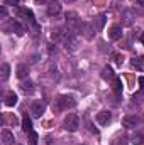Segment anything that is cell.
<instances>
[{
  "label": "cell",
  "mask_w": 144,
  "mask_h": 145,
  "mask_svg": "<svg viewBox=\"0 0 144 145\" xmlns=\"http://www.w3.org/2000/svg\"><path fill=\"white\" fill-rule=\"evenodd\" d=\"M65 2H75V0H65Z\"/></svg>",
  "instance_id": "30"
},
{
  "label": "cell",
  "mask_w": 144,
  "mask_h": 145,
  "mask_svg": "<svg viewBox=\"0 0 144 145\" xmlns=\"http://www.w3.org/2000/svg\"><path fill=\"white\" fill-rule=\"evenodd\" d=\"M63 127H65V130H68V132H76L78 127H80V118H78V115H76V113H68V115L65 116V120H63Z\"/></svg>",
  "instance_id": "2"
},
{
  "label": "cell",
  "mask_w": 144,
  "mask_h": 145,
  "mask_svg": "<svg viewBox=\"0 0 144 145\" xmlns=\"http://www.w3.org/2000/svg\"><path fill=\"white\" fill-rule=\"evenodd\" d=\"M0 17H2V19H5V17H7V8H5V7H2V8H0Z\"/></svg>",
  "instance_id": "23"
},
{
  "label": "cell",
  "mask_w": 144,
  "mask_h": 145,
  "mask_svg": "<svg viewBox=\"0 0 144 145\" xmlns=\"http://www.w3.org/2000/svg\"><path fill=\"white\" fill-rule=\"evenodd\" d=\"M122 125H124L126 128L136 127V116H124V118H122Z\"/></svg>",
  "instance_id": "16"
},
{
  "label": "cell",
  "mask_w": 144,
  "mask_h": 145,
  "mask_svg": "<svg viewBox=\"0 0 144 145\" xmlns=\"http://www.w3.org/2000/svg\"><path fill=\"white\" fill-rule=\"evenodd\" d=\"M46 140H48V145H53V138H51V137H48Z\"/></svg>",
  "instance_id": "27"
},
{
  "label": "cell",
  "mask_w": 144,
  "mask_h": 145,
  "mask_svg": "<svg viewBox=\"0 0 144 145\" xmlns=\"http://www.w3.org/2000/svg\"><path fill=\"white\" fill-rule=\"evenodd\" d=\"M10 27H12V31H14L17 36H24V34H26V29H24L17 20H12V22H10Z\"/></svg>",
  "instance_id": "12"
},
{
  "label": "cell",
  "mask_w": 144,
  "mask_h": 145,
  "mask_svg": "<svg viewBox=\"0 0 144 145\" xmlns=\"http://www.w3.org/2000/svg\"><path fill=\"white\" fill-rule=\"evenodd\" d=\"M66 24H68V29H75V27H80V20H78V15L75 12H68L66 14Z\"/></svg>",
  "instance_id": "3"
},
{
  "label": "cell",
  "mask_w": 144,
  "mask_h": 145,
  "mask_svg": "<svg viewBox=\"0 0 144 145\" xmlns=\"http://www.w3.org/2000/svg\"><path fill=\"white\" fill-rule=\"evenodd\" d=\"M110 118H112V115H110V111L107 110H104V111H100V113H97V123L98 125H107L108 121H110Z\"/></svg>",
  "instance_id": "5"
},
{
  "label": "cell",
  "mask_w": 144,
  "mask_h": 145,
  "mask_svg": "<svg viewBox=\"0 0 144 145\" xmlns=\"http://www.w3.org/2000/svg\"><path fill=\"white\" fill-rule=\"evenodd\" d=\"M114 91H115L117 95L122 93V81H120L119 78H114Z\"/></svg>",
  "instance_id": "18"
},
{
  "label": "cell",
  "mask_w": 144,
  "mask_h": 145,
  "mask_svg": "<svg viewBox=\"0 0 144 145\" xmlns=\"http://www.w3.org/2000/svg\"><path fill=\"white\" fill-rule=\"evenodd\" d=\"M102 78H104V79H114V71H112L110 68H105V69L102 71Z\"/></svg>",
  "instance_id": "21"
},
{
  "label": "cell",
  "mask_w": 144,
  "mask_h": 145,
  "mask_svg": "<svg viewBox=\"0 0 144 145\" xmlns=\"http://www.w3.org/2000/svg\"><path fill=\"white\" fill-rule=\"evenodd\" d=\"M115 63H117V64H122V57H120V56H115Z\"/></svg>",
  "instance_id": "25"
},
{
  "label": "cell",
  "mask_w": 144,
  "mask_h": 145,
  "mask_svg": "<svg viewBox=\"0 0 144 145\" xmlns=\"http://www.w3.org/2000/svg\"><path fill=\"white\" fill-rule=\"evenodd\" d=\"M2 144L3 145H14V133L10 130H2Z\"/></svg>",
  "instance_id": "9"
},
{
  "label": "cell",
  "mask_w": 144,
  "mask_h": 145,
  "mask_svg": "<svg viewBox=\"0 0 144 145\" xmlns=\"http://www.w3.org/2000/svg\"><path fill=\"white\" fill-rule=\"evenodd\" d=\"M19 15L24 17L26 20H29L31 24H36V20H34V14H32L29 8H19Z\"/></svg>",
  "instance_id": "11"
},
{
  "label": "cell",
  "mask_w": 144,
  "mask_h": 145,
  "mask_svg": "<svg viewBox=\"0 0 144 145\" xmlns=\"http://www.w3.org/2000/svg\"><path fill=\"white\" fill-rule=\"evenodd\" d=\"M75 105H76V101L73 100L71 96H66V95H63V96H58V98L53 101V110L58 113V111H63V110L73 108Z\"/></svg>",
  "instance_id": "1"
},
{
  "label": "cell",
  "mask_w": 144,
  "mask_h": 145,
  "mask_svg": "<svg viewBox=\"0 0 144 145\" xmlns=\"http://www.w3.org/2000/svg\"><path fill=\"white\" fill-rule=\"evenodd\" d=\"M0 71H2V81H7L9 79V74H10V66L9 64H2Z\"/></svg>",
  "instance_id": "17"
},
{
  "label": "cell",
  "mask_w": 144,
  "mask_h": 145,
  "mask_svg": "<svg viewBox=\"0 0 144 145\" xmlns=\"http://www.w3.org/2000/svg\"><path fill=\"white\" fill-rule=\"evenodd\" d=\"M105 22H107V17H105V15H98V17H97V29L102 31L104 25H105Z\"/></svg>",
  "instance_id": "19"
},
{
  "label": "cell",
  "mask_w": 144,
  "mask_h": 145,
  "mask_svg": "<svg viewBox=\"0 0 144 145\" xmlns=\"http://www.w3.org/2000/svg\"><path fill=\"white\" fill-rule=\"evenodd\" d=\"M120 37H122V27H120V25H112V27L108 29V39L117 40V39H120Z\"/></svg>",
  "instance_id": "8"
},
{
  "label": "cell",
  "mask_w": 144,
  "mask_h": 145,
  "mask_svg": "<svg viewBox=\"0 0 144 145\" xmlns=\"http://www.w3.org/2000/svg\"><path fill=\"white\" fill-rule=\"evenodd\" d=\"M139 39H141V42H143V44H144V32H143V34H141V37H139Z\"/></svg>",
  "instance_id": "29"
},
{
  "label": "cell",
  "mask_w": 144,
  "mask_h": 145,
  "mask_svg": "<svg viewBox=\"0 0 144 145\" xmlns=\"http://www.w3.org/2000/svg\"><path fill=\"white\" fill-rule=\"evenodd\" d=\"M61 12V3L58 2V0H53V2H49V5H48V15H58Z\"/></svg>",
  "instance_id": "4"
},
{
  "label": "cell",
  "mask_w": 144,
  "mask_h": 145,
  "mask_svg": "<svg viewBox=\"0 0 144 145\" xmlns=\"http://www.w3.org/2000/svg\"><path fill=\"white\" fill-rule=\"evenodd\" d=\"M36 3H44V2H48V0H34Z\"/></svg>",
  "instance_id": "28"
},
{
  "label": "cell",
  "mask_w": 144,
  "mask_h": 145,
  "mask_svg": "<svg viewBox=\"0 0 144 145\" xmlns=\"http://www.w3.org/2000/svg\"><path fill=\"white\" fill-rule=\"evenodd\" d=\"M44 110H46V105H44L42 101H34V103L31 105V111H32L34 116H41V115L44 113Z\"/></svg>",
  "instance_id": "7"
},
{
  "label": "cell",
  "mask_w": 144,
  "mask_h": 145,
  "mask_svg": "<svg viewBox=\"0 0 144 145\" xmlns=\"http://www.w3.org/2000/svg\"><path fill=\"white\" fill-rule=\"evenodd\" d=\"M132 144H136V145H141L144 142V135L143 133H136L134 137H132V140H131Z\"/></svg>",
  "instance_id": "20"
},
{
  "label": "cell",
  "mask_w": 144,
  "mask_h": 145,
  "mask_svg": "<svg viewBox=\"0 0 144 145\" xmlns=\"http://www.w3.org/2000/svg\"><path fill=\"white\" fill-rule=\"evenodd\" d=\"M139 84H141V88H144V76L139 78Z\"/></svg>",
  "instance_id": "26"
},
{
  "label": "cell",
  "mask_w": 144,
  "mask_h": 145,
  "mask_svg": "<svg viewBox=\"0 0 144 145\" xmlns=\"http://www.w3.org/2000/svg\"><path fill=\"white\" fill-rule=\"evenodd\" d=\"M17 78H20V79H24V78H27V74H29V68L26 66V64H19L17 66Z\"/></svg>",
  "instance_id": "15"
},
{
  "label": "cell",
  "mask_w": 144,
  "mask_h": 145,
  "mask_svg": "<svg viewBox=\"0 0 144 145\" xmlns=\"http://www.w3.org/2000/svg\"><path fill=\"white\" fill-rule=\"evenodd\" d=\"M20 89H22L26 95H32L36 88H34V83L27 79V81H22V83H20Z\"/></svg>",
  "instance_id": "10"
},
{
  "label": "cell",
  "mask_w": 144,
  "mask_h": 145,
  "mask_svg": "<svg viewBox=\"0 0 144 145\" xmlns=\"http://www.w3.org/2000/svg\"><path fill=\"white\" fill-rule=\"evenodd\" d=\"M17 103V95L14 93V91H9L7 95H5V105L7 106H14Z\"/></svg>",
  "instance_id": "13"
},
{
  "label": "cell",
  "mask_w": 144,
  "mask_h": 145,
  "mask_svg": "<svg viewBox=\"0 0 144 145\" xmlns=\"http://www.w3.org/2000/svg\"><path fill=\"white\" fill-rule=\"evenodd\" d=\"M19 0H5V5H17Z\"/></svg>",
  "instance_id": "24"
},
{
  "label": "cell",
  "mask_w": 144,
  "mask_h": 145,
  "mask_svg": "<svg viewBox=\"0 0 144 145\" xmlns=\"http://www.w3.org/2000/svg\"><path fill=\"white\" fill-rule=\"evenodd\" d=\"M22 130L26 133H31L32 132V121H31V118L27 115H24V118H22Z\"/></svg>",
  "instance_id": "14"
},
{
  "label": "cell",
  "mask_w": 144,
  "mask_h": 145,
  "mask_svg": "<svg viewBox=\"0 0 144 145\" xmlns=\"http://www.w3.org/2000/svg\"><path fill=\"white\" fill-rule=\"evenodd\" d=\"M37 140H39L37 133L36 132H31V133H29V144L31 145H37Z\"/></svg>",
  "instance_id": "22"
},
{
  "label": "cell",
  "mask_w": 144,
  "mask_h": 145,
  "mask_svg": "<svg viewBox=\"0 0 144 145\" xmlns=\"http://www.w3.org/2000/svg\"><path fill=\"white\" fill-rule=\"evenodd\" d=\"M80 31L83 32V36L87 39H93V27L88 22H80Z\"/></svg>",
  "instance_id": "6"
}]
</instances>
